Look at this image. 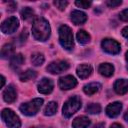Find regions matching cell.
I'll return each mask as SVG.
<instances>
[{"instance_id": "44dd1931", "label": "cell", "mask_w": 128, "mask_h": 128, "mask_svg": "<svg viewBox=\"0 0 128 128\" xmlns=\"http://www.w3.org/2000/svg\"><path fill=\"white\" fill-rule=\"evenodd\" d=\"M19 78L21 81H29V80H32L34 78H36V72L31 70V69H28L24 72H22L20 75H19Z\"/></svg>"}, {"instance_id": "74e56055", "label": "cell", "mask_w": 128, "mask_h": 128, "mask_svg": "<svg viewBox=\"0 0 128 128\" xmlns=\"http://www.w3.org/2000/svg\"><path fill=\"white\" fill-rule=\"evenodd\" d=\"M33 128H42V127H33Z\"/></svg>"}, {"instance_id": "6da1fadb", "label": "cell", "mask_w": 128, "mask_h": 128, "mask_svg": "<svg viewBox=\"0 0 128 128\" xmlns=\"http://www.w3.org/2000/svg\"><path fill=\"white\" fill-rule=\"evenodd\" d=\"M50 26L43 17H36L32 23V34L38 41H46L50 36Z\"/></svg>"}, {"instance_id": "d4e9b609", "label": "cell", "mask_w": 128, "mask_h": 128, "mask_svg": "<svg viewBox=\"0 0 128 128\" xmlns=\"http://www.w3.org/2000/svg\"><path fill=\"white\" fill-rule=\"evenodd\" d=\"M34 16V11L30 7H25L24 9L21 10V17L24 20H30Z\"/></svg>"}, {"instance_id": "ac0fdd59", "label": "cell", "mask_w": 128, "mask_h": 128, "mask_svg": "<svg viewBox=\"0 0 128 128\" xmlns=\"http://www.w3.org/2000/svg\"><path fill=\"white\" fill-rule=\"evenodd\" d=\"M100 89H101V84L97 83V82L89 83V84H87V85H85L83 87V91L87 95H93L96 92H98Z\"/></svg>"}, {"instance_id": "4dcf8cb0", "label": "cell", "mask_w": 128, "mask_h": 128, "mask_svg": "<svg viewBox=\"0 0 128 128\" xmlns=\"http://www.w3.org/2000/svg\"><path fill=\"white\" fill-rule=\"evenodd\" d=\"M16 7H17V4H16L15 2H13V1H10V2H8L7 10L10 11V12H13V11L16 10Z\"/></svg>"}, {"instance_id": "e575fe53", "label": "cell", "mask_w": 128, "mask_h": 128, "mask_svg": "<svg viewBox=\"0 0 128 128\" xmlns=\"http://www.w3.org/2000/svg\"><path fill=\"white\" fill-rule=\"evenodd\" d=\"M4 83H5V77L2 75V76H1V87L4 86Z\"/></svg>"}, {"instance_id": "3957f363", "label": "cell", "mask_w": 128, "mask_h": 128, "mask_svg": "<svg viewBox=\"0 0 128 128\" xmlns=\"http://www.w3.org/2000/svg\"><path fill=\"white\" fill-rule=\"evenodd\" d=\"M80 108H81V99L78 96H72L65 102L63 109H62L63 111L62 113L64 117L69 118L74 113H76Z\"/></svg>"}, {"instance_id": "836d02e7", "label": "cell", "mask_w": 128, "mask_h": 128, "mask_svg": "<svg viewBox=\"0 0 128 128\" xmlns=\"http://www.w3.org/2000/svg\"><path fill=\"white\" fill-rule=\"evenodd\" d=\"M93 128H104V123H97Z\"/></svg>"}, {"instance_id": "d590c367", "label": "cell", "mask_w": 128, "mask_h": 128, "mask_svg": "<svg viewBox=\"0 0 128 128\" xmlns=\"http://www.w3.org/2000/svg\"><path fill=\"white\" fill-rule=\"evenodd\" d=\"M124 119H125V120L128 122V111H127V112L124 114Z\"/></svg>"}, {"instance_id": "1f68e13d", "label": "cell", "mask_w": 128, "mask_h": 128, "mask_svg": "<svg viewBox=\"0 0 128 128\" xmlns=\"http://www.w3.org/2000/svg\"><path fill=\"white\" fill-rule=\"evenodd\" d=\"M122 35H123L126 39H128V26H126V27H124V28L122 29Z\"/></svg>"}, {"instance_id": "7c38bea8", "label": "cell", "mask_w": 128, "mask_h": 128, "mask_svg": "<svg viewBox=\"0 0 128 128\" xmlns=\"http://www.w3.org/2000/svg\"><path fill=\"white\" fill-rule=\"evenodd\" d=\"M121 110H122V104L120 102H114V103L109 104L106 107V114L109 117L114 118V117H117L120 114Z\"/></svg>"}, {"instance_id": "52a82bcc", "label": "cell", "mask_w": 128, "mask_h": 128, "mask_svg": "<svg viewBox=\"0 0 128 128\" xmlns=\"http://www.w3.org/2000/svg\"><path fill=\"white\" fill-rule=\"evenodd\" d=\"M69 63L65 60H59V61H54L51 62L47 66V71L50 72L51 74H59L61 72L66 71L69 68Z\"/></svg>"}, {"instance_id": "277c9868", "label": "cell", "mask_w": 128, "mask_h": 128, "mask_svg": "<svg viewBox=\"0 0 128 128\" xmlns=\"http://www.w3.org/2000/svg\"><path fill=\"white\" fill-rule=\"evenodd\" d=\"M42 104H43V99L35 98L27 103H23L20 106V111L26 116H33L40 110Z\"/></svg>"}, {"instance_id": "5bb4252c", "label": "cell", "mask_w": 128, "mask_h": 128, "mask_svg": "<svg viewBox=\"0 0 128 128\" xmlns=\"http://www.w3.org/2000/svg\"><path fill=\"white\" fill-rule=\"evenodd\" d=\"M114 90L117 94H125L128 92V79H118L114 83Z\"/></svg>"}, {"instance_id": "2e32d148", "label": "cell", "mask_w": 128, "mask_h": 128, "mask_svg": "<svg viewBox=\"0 0 128 128\" xmlns=\"http://www.w3.org/2000/svg\"><path fill=\"white\" fill-rule=\"evenodd\" d=\"M90 119L86 116H79L74 119L72 122V127L73 128H87L90 125Z\"/></svg>"}, {"instance_id": "8992f818", "label": "cell", "mask_w": 128, "mask_h": 128, "mask_svg": "<svg viewBox=\"0 0 128 128\" xmlns=\"http://www.w3.org/2000/svg\"><path fill=\"white\" fill-rule=\"evenodd\" d=\"M18 27H19V20L16 17L11 16L2 23L1 30L5 34H12L18 29Z\"/></svg>"}, {"instance_id": "7a4b0ae2", "label": "cell", "mask_w": 128, "mask_h": 128, "mask_svg": "<svg viewBox=\"0 0 128 128\" xmlns=\"http://www.w3.org/2000/svg\"><path fill=\"white\" fill-rule=\"evenodd\" d=\"M59 42L66 50H71L74 46L73 33L70 27L67 25H61L59 28Z\"/></svg>"}, {"instance_id": "ffe728a7", "label": "cell", "mask_w": 128, "mask_h": 128, "mask_svg": "<svg viewBox=\"0 0 128 128\" xmlns=\"http://www.w3.org/2000/svg\"><path fill=\"white\" fill-rule=\"evenodd\" d=\"M76 38L80 44H87L90 41V35L87 32H85L84 30H79L77 32Z\"/></svg>"}, {"instance_id": "9a60e30c", "label": "cell", "mask_w": 128, "mask_h": 128, "mask_svg": "<svg viewBox=\"0 0 128 128\" xmlns=\"http://www.w3.org/2000/svg\"><path fill=\"white\" fill-rule=\"evenodd\" d=\"M92 71H93L92 67H91L90 65H88V64H81V65H79V66L77 67V70H76L77 75H78L81 79H86V78H88V77L92 74Z\"/></svg>"}, {"instance_id": "4fadbf2b", "label": "cell", "mask_w": 128, "mask_h": 128, "mask_svg": "<svg viewBox=\"0 0 128 128\" xmlns=\"http://www.w3.org/2000/svg\"><path fill=\"white\" fill-rule=\"evenodd\" d=\"M71 20L75 25H80L86 22L87 15L80 10H73L71 12Z\"/></svg>"}, {"instance_id": "ba28073f", "label": "cell", "mask_w": 128, "mask_h": 128, "mask_svg": "<svg viewBox=\"0 0 128 128\" xmlns=\"http://www.w3.org/2000/svg\"><path fill=\"white\" fill-rule=\"evenodd\" d=\"M102 49L109 54H118L120 52V44L113 39H104L101 43Z\"/></svg>"}, {"instance_id": "d6986e66", "label": "cell", "mask_w": 128, "mask_h": 128, "mask_svg": "<svg viewBox=\"0 0 128 128\" xmlns=\"http://www.w3.org/2000/svg\"><path fill=\"white\" fill-rule=\"evenodd\" d=\"M23 62H24V57H23V55L20 54V53L15 54V55H13V56L10 58V66H11L14 70H16V69H18L19 67H21L22 64H23Z\"/></svg>"}, {"instance_id": "4316f807", "label": "cell", "mask_w": 128, "mask_h": 128, "mask_svg": "<svg viewBox=\"0 0 128 128\" xmlns=\"http://www.w3.org/2000/svg\"><path fill=\"white\" fill-rule=\"evenodd\" d=\"M54 5L59 9V10H64L66 8V6L68 5V2L67 1H54Z\"/></svg>"}, {"instance_id": "cb8c5ba5", "label": "cell", "mask_w": 128, "mask_h": 128, "mask_svg": "<svg viewBox=\"0 0 128 128\" xmlns=\"http://www.w3.org/2000/svg\"><path fill=\"white\" fill-rule=\"evenodd\" d=\"M31 62L34 66H40L44 62V56L41 53H33L31 55Z\"/></svg>"}, {"instance_id": "7402d4cb", "label": "cell", "mask_w": 128, "mask_h": 128, "mask_svg": "<svg viewBox=\"0 0 128 128\" xmlns=\"http://www.w3.org/2000/svg\"><path fill=\"white\" fill-rule=\"evenodd\" d=\"M57 107L58 106H57V103L56 102H53V101L49 102L46 105L45 109H44V115H46V116H52V115H54L56 113V111H57Z\"/></svg>"}, {"instance_id": "f1b7e54d", "label": "cell", "mask_w": 128, "mask_h": 128, "mask_svg": "<svg viewBox=\"0 0 128 128\" xmlns=\"http://www.w3.org/2000/svg\"><path fill=\"white\" fill-rule=\"evenodd\" d=\"M121 3H122L121 0H117V1H115V0H108V1L106 2V4H107L109 7H112V8L121 5Z\"/></svg>"}, {"instance_id": "603a6c76", "label": "cell", "mask_w": 128, "mask_h": 128, "mask_svg": "<svg viewBox=\"0 0 128 128\" xmlns=\"http://www.w3.org/2000/svg\"><path fill=\"white\" fill-rule=\"evenodd\" d=\"M14 52V48L11 44H5L1 49V57L3 59H6L10 57Z\"/></svg>"}, {"instance_id": "9c48e42d", "label": "cell", "mask_w": 128, "mask_h": 128, "mask_svg": "<svg viewBox=\"0 0 128 128\" xmlns=\"http://www.w3.org/2000/svg\"><path fill=\"white\" fill-rule=\"evenodd\" d=\"M58 85L62 90H69V89L74 88L77 85V80L71 75L63 76L59 79Z\"/></svg>"}, {"instance_id": "8fae6325", "label": "cell", "mask_w": 128, "mask_h": 128, "mask_svg": "<svg viewBox=\"0 0 128 128\" xmlns=\"http://www.w3.org/2000/svg\"><path fill=\"white\" fill-rule=\"evenodd\" d=\"M2 96H3V99H4L5 102H7V103L14 102L17 98V93H16V90H15L14 86L13 85H8L4 89Z\"/></svg>"}, {"instance_id": "8d00e7d4", "label": "cell", "mask_w": 128, "mask_h": 128, "mask_svg": "<svg viewBox=\"0 0 128 128\" xmlns=\"http://www.w3.org/2000/svg\"><path fill=\"white\" fill-rule=\"evenodd\" d=\"M126 61H127V69H128V51L126 52Z\"/></svg>"}, {"instance_id": "30bf717a", "label": "cell", "mask_w": 128, "mask_h": 128, "mask_svg": "<svg viewBox=\"0 0 128 128\" xmlns=\"http://www.w3.org/2000/svg\"><path fill=\"white\" fill-rule=\"evenodd\" d=\"M53 90V82L49 78H43L38 83V91L42 94H49Z\"/></svg>"}, {"instance_id": "f546056e", "label": "cell", "mask_w": 128, "mask_h": 128, "mask_svg": "<svg viewBox=\"0 0 128 128\" xmlns=\"http://www.w3.org/2000/svg\"><path fill=\"white\" fill-rule=\"evenodd\" d=\"M119 18H120L122 21H126V22H128V9L123 10V11L119 14Z\"/></svg>"}, {"instance_id": "d6a6232c", "label": "cell", "mask_w": 128, "mask_h": 128, "mask_svg": "<svg viewBox=\"0 0 128 128\" xmlns=\"http://www.w3.org/2000/svg\"><path fill=\"white\" fill-rule=\"evenodd\" d=\"M110 128H123V126L122 125H120V124H118V123H114V124H112L111 125V127Z\"/></svg>"}, {"instance_id": "e0dca14e", "label": "cell", "mask_w": 128, "mask_h": 128, "mask_svg": "<svg viewBox=\"0 0 128 128\" xmlns=\"http://www.w3.org/2000/svg\"><path fill=\"white\" fill-rule=\"evenodd\" d=\"M98 71L101 75H103L105 77H110L114 73V67H113V65H111L109 63H103V64H100Z\"/></svg>"}, {"instance_id": "484cf974", "label": "cell", "mask_w": 128, "mask_h": 128, "mask_svg": "<svg viewBox=\"0 0 128 128\" xmlns=\"http://www.w3.org/2000/svg\"><path fill=\"white\" fill-rule=\"evenodd\" d=\"M101 111V106L97 103H91L86 107V112L90 114H98Z\"/></svg>"}, {"instance_id": "5b68a950", "label": "cell", "mask_w": 128, "mask_h": 128, "mask_svg": "<svg viewBox=\"0 0 128 128\" xmlns=\"http://www.w3.org/2000/svg\"><path fill=\"white\" fill-rule=\"evenodd\" d=\"M1 117L8 128H20L21 122L19 117L11 109H4L1 113Z\"/></svg>"}, {"instance_id": "83f0119b", "label": "cell", "mask_w": 128, "mask_h": 128, "mask_svg": "<svg viewBox=\"0 0 128 128\" xmlns=\"http://www.w3.org/2000/svg\"><path fill=\"white\" fill-rule=\"evenodd\" d=\"M75 4H76V6H78L80 8L87 9L88 7L91 6V1H76Z\"/></svg>"}]
</instances>
